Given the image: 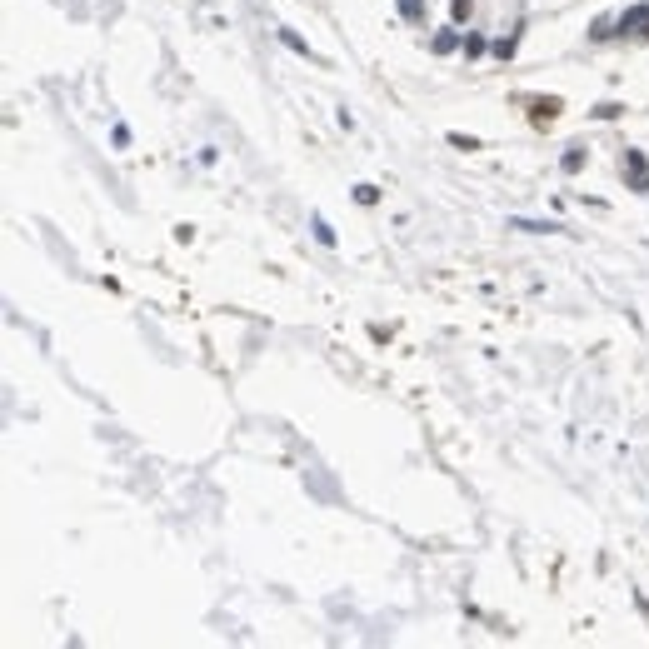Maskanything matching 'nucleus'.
<instances>
[{
    "instance_id": "obj_5",
    "label": "nucleus",
    "mask_w": 649,
    "mask_h": 649,
    "mask_svg": "<svg viewBox=\"0 0 649 649\" xmlns=\"http://www.w3.org/2000/svg\"><path fill=\"white\" fill-rule=\"evenodd\" d=\"M374 195H380L374 185H355V200H360V205H374Z\"/></svg>"
},
{
    "instance_id": "obj_2",
    "label": "nucleus",
    "mask_w": 649,
    "mask_h": 649,
    "mask_svg": "<svg viewBox=\"0 0 649 649\" xmlns=\"http://www.w3.org/2000/svg\"><path fill=\"white\" fill-rule=\"evenodd\" d=\"M624 30H639V25H649V6H634V11H624V20H619Z\"/></svg>"
},
{
    "instance_id": "obj_7",
    "label": "nucleus",
    "mask_w": 649,
    "mask_h": 649,
    "mask_svg": "<svg viewBox=\"0 0 649 649\" xmlns=\"http://www.w3.org/2000/svg\"><path fill=\"white\" fill-rule=\"evenodd\" d=\"M400 11H405L410 20H420V15H424V6H420V0H400Z\"/></svg>"
},
{
    "instance_id": "obj_4",
    "label": "nucleus",
    "mask_w": 649,
    "mask_h": 649,
    "mask_svg": "<svg viewBox=\"0 0 649 649\" xmlns=\"http://www.w3.org/2000/svg\"><path fill=\"white\" fill-rule=\"evenodd\" d=\"M460 45V35L455 30H445V35H435V50H440V56H445V50H455Z\"/></svg>"
},
{
    "instance_id": "obj_1",
    "label": "nucleus",
    "mask_w": 649,
    "mask_h": 649,
    "mask_svg": "<svg viewBox=\"0 0 649 649\" xmlns=\"http://www.w3.org/2000/svg\"><path fill=\"white\" fill-rule=\"evenodd\" d=\"M624 160H629V180H634V190H649V165H644V155L629 150Z\"/></svg>"
},
{
    "instance_id": "obj_6",
    "label": "nucleus",
    "mask_w": 649,
    "mask_h": 649,
    "mask_svg": "<svg viewBox=\"0 0 649 649\" xmlns=\"http://www.w3.org/2000/svg\"><path fill=\"white\" fill-rule=\"evenodd\" d=\"M470 6H474V0H450V11H455V20H470Z\"/></svg>"
},
{
    "instance_id": "obj_3",
    "label": "nucleus",
    "mask_w": 649,
    "mask_h": 649,
    "mask_svg": "<svg viewBox=\"0 0 649 649\" xmlns=\"http://www.w3.org/2000/svg\"><path fill=\"white\" fill-rule=\"evenodd\" d=\"M310 230H315V240H320V245H335V230H330V225H324V220H320V215H315V220H310Z\"/></svg>"
}]
</instances>
